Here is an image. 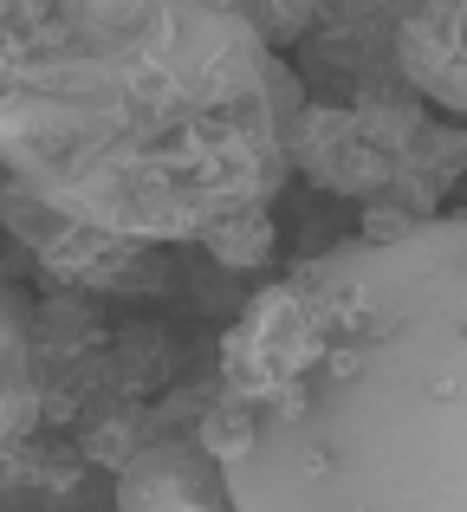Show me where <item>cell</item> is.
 <instances>
[{
    "label": "cell",
    "mask_w": 467,
    "mask_h": 512,
    "mask_svg": "<svg viewBox=\"0 0 467 512\" xmlns=\"http://www.w3.org/2000/svg\"><path fill=\"white\" fill-rule=\"evenodd\" d=\"M111 338L91 292H39L33 350H39V389H46V428L72 435L78 415L111 389Z\"/></svg>",
    "instance_id": "6"
},
{
    "label": "cell",
    "mask_w": 467,
    "mask_h": 512,
    "mask_svg": "<svg viewBox=\"0 0 467 512\" xmlns=\"http://www.w3.org/2000/svg\"><path fill=\"white\" fill-rule=\"evenodd\" d=\"M117 512H234L228 467L202 435H150L117 474Z\"/></svg>",
    "instance_id": "7"
},
{
    "label": "cell",
    "mask_w": 467,
    "mask_h": 512,
    "mask_svg": "<svg viewBox=\"0 0 467 512\" xmlns=\"http://www.w3.org/2000/svg\"><path fill=\"white\" fill-rule=\"evenodd\" d=\"M396 59H403V78L422 91V104L467 130V0L461 7H448V0L403 7Z\"/></svg>",
    "instance_id": "8"
},
{
    "label": "cell",
    "mask_w": 467,
    "mask_h": 512,
    "mask_svg": "<svg viewBox=\"0 0 467 512\" xmlns=\"http://www.w3.org/2000/svg\"><path fill=\"white\" fill-rule=\"evenodd\" d=\"M202 441L234 512H467V214L253 292Z\"/></svg>",
    "instance_id": "1"
},
{
    "label": "cell",
    "mask_w": 467,
    "mask_h": 512,
    "mask_svg": "<svg viewBox=\"0 0 467 512\" xmlns=\"http://www.w3.org/2000/svg\"><path fill=\"white\" fill-rule=\"evenodd\" d=\"M292 175L357 208H409L422 221H442L448 188L467 175V130L435 117L429 104H305L292 130Z\"/></svg>",
    "instance_id": "3"
},
{
    "label": "cell",
    "mask_w": 467,
    "mask_h": 512,
    "mask_svg": "<svg viewBox=\"0 0 467 512\" xmlns=\"http://www.w3.org/2000/svg\"><path fill=\"white\" fill-rule=\"evenodd\" d=\"M72 441L85 448L91 467H111V474H124L130 454L150 441V402H130V396H117V389H104V396L91 402L85 415H78Z\"/></svg>",
    "instance_id": "11"
},
{
    "label": "cell",
    "mask_w": 467,
    "mask_h": 512,
    "mask_svg": "<svg viewBox=\"0 0 467 512\" xmlns=\"http://www.w3.org/2000/svg\"><path fill=\"white\" fill-rule=\"evenodd\" d=\"M39 299L26 286L0 292V441H33L46 428V389H39V350H33Z\"/></svg>",
    "instance_id": "9"
},
{
    "label": "cell",
    "mask_w": 467,
    "mask_h": 512,
    "mask_svg": "<svg viewBox=\"0 0 467 512\" xmlns=\"http://www.w3.org/2000/svg\"><path fill=\"white\" fill-rule=\"evenodd\" d=\"M305 85L240 0H13L7 182L104 234L202 247L292 182Z\"/></svg>",
    "instance_id": "2"
},
{
    "label": "cell",
    "mask_w": 467,
    "mask_h": 512,
    "mask_svg": "<svg viewBox=\"0 0 467 512\" xmlns=\"http://www.w3.org/2000/svg\"><path fill=\"white\" fill-rule=\"evenodd\" d=\"M396 26L403 7L357 0V7H325L318 33L292 52L305 98L338 104V111H383V104H422V91L403 78L396 59Z\"/></svg>",
    "instance_id": "5"
},
{
    "label": "cell",
    "mask_w": 467,
    "mask_h": 512,
    "mask_svg": "<svg viewBox=\"0 0 467 512\" xmlns=\"http://www.w3.org/2000/svg\"><path fill=\"white\" fill-rule=\"evenodd\" d=\"M247 7V20H253V33L266 39V46H292L299 52L305 39L318 33V20H325V0H240Z\"/></svg>",
    "instance_id": "14"
},
{
    "label": "cell",
    "mask_w": 467,
    "mask_h": 512,
    "mask_svg": "<svg viewBox=\"0 0 467 512\" xmlns=\"http://www.w3.org/2000/svg\"><path fill=\"white\" fill-rule=\"evenodd\" d=\"M273 208L260 214H234V221H221L215 234L202 240V253H215V266H228V273H260V266H273Z\"/></svg>",
    "instance_id": "13"
},
{
    "label": "cell",
    "mask_w": 467,
    "mask_h": 512,
    "mask_svg": "<svg viewBox=\"0 0 467 512\" xmlns=\"http://www.w3.org/2000/svg\"><path fill=\"white\" fill-rule=\"evenodd\" d=\"M176 338H169L163 325H150V318H130V325H117L111 338V389L130 402H163L169 389H176Z\"/></svg>",
    "instance_id": "10"
},
{
    "label": "cell",
    "mask_w": 467,
    "mask_h": 512,
    "mask_svg": "<svg viewBox=\"0 0 467 512\" xmlns=\"http://www.w3.org/2000/svg\"><path fill=\"white\" fill-rule=\"evenodd\" d=\"M461 214H467V201H461Z\"/></svg>",
    "instance_id": "15"
},
{
    "label": "cell",
    "mask_w": 467,
    "mask_h": 512,
    "mask_svg": "<svg viewBox=\"0 0 467 512\" xmlns=\"http://www.w3.org/2000/svg\"><path fill=\"white\" fill-rule=\"evenodd\" d=\"M85 448H78L65 428H39L33 441H13L7 448V487H39V493H72L85 474Z\"/></svg>",
    "instance_id": "12"
},
{
    "label": "cell",
    "mask_w": 467,
    "mask_h": 512,
    "mask_svg": "<svg viewBox=\"0 0 467 512\" xmlns=\"http://www.w3.org/2000/svg\"><path fill=\"white\" fill-rule=\"evenodd\" d=\"M0 214L20 253H33V273L46 279V292H156L169 286V247L130 234H104L72 214L46 208L39 195H26L20 182L0 188Z\"/></svg>",
    "instance_id": "4"
}]
</instances>
